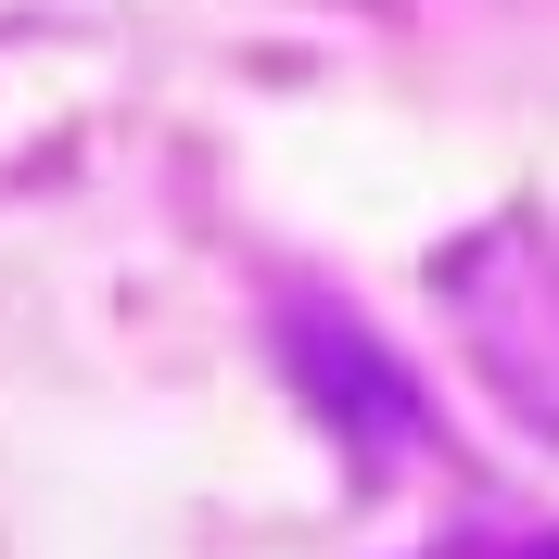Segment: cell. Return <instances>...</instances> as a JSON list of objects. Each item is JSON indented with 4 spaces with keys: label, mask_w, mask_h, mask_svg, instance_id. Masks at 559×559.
I'll return each instance as SVG.
<instances>
[{
    "label": "cell",
    "mask_w": 559,
    "mask_h": 559,
    "mask_svg": "<svg viewBox=\"0 0 559 559\" xmlns=\"http://www.w3.org/2000/svg\"><path fill=\"white\" fill-rule=\"evenodd\" d=\"M534 559H559V547H534Z\"/></svg>",
    "instance_id": "1"
}]
</instances>
